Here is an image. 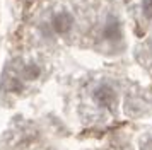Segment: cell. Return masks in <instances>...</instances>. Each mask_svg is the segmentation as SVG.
I'll return each mask as SVG.
<instances>
[{
	"label": "cell",
	"mask_w": 152,
	"mask_h": 150,
	"mask_svg": "<svg viewBox=\"0 0 152 150\" xmlns=\"http://www.w3.org/2000/svg\"><path fill=\"white\" fill-rule=\"evenodd\" d=\"M101 36H103L104 41H108L111 44H120L123 41V27H121V22H120V19L116 15H110L108 17V20L103 26Z\"/></svg>",
	"instance_id": "1"
},
{
	"label": "cell",
	"mask_w": 152,
	"mask_h": 150,
	"mask_svg": "<svg viewBox=\"0 0 152 150\" xmlns=\"http://www.w3.org/2000/svg\"><path fill=\"white\" fill-rule=\"evenodd\" d=\"M92 97H94V101L99 106H103V108H113V104L116 102V90L113 89L111 84L101 82L92 90Z\"/></svg>",
	"instance_id": "2"
},
{
	"label": "cell",
	"mask_w": 152,
	"mask_h": 150,
	"mask_svg": "<svg viewBox=\"0 0 152 150\" xmlns=\"http://www.w3.org/2000/svg\"><path fill=\"white\" fill-rule=\"evenodd\" d=\"M74 26V15L69 10H60L51 19V29L55 34H67Z\"/></svg>",
	"instance_id": "3"
},
{
	"label": "cell",
	"mask_w": 152,
	"mask_h": 150,
	"mask_svg": "<svg viewBox=\"0 0 152 150\" xmlns=\"http://www.w3.org/2000/svg\"><path fill=\"white\" fill-rule=\"evenodd\" d=\"M22 75L28 80H34V79H38L41 75V68H39V65H36V63H28V65H24V68H22Z\"/></svg>",
	"instance_id": "4"
},
{
	"label": "cell",
	"mask_w": 152,
	"mask_h": 150,
	"mask_svg": "<svg viewBox=\"0 0 152 150\" xmlns=\"http://www.w3.org/2000/svg\"><path fill=\"white\" fill-rule=\"evenodd\" d=\"M142 12L147 19H152V0H144L142 2Z\"/></svg>",
	"instance_id": "5"
}]
</instances>
